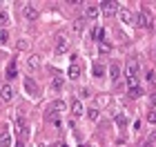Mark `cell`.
Instances as JSON below:
<instances>
[{
    "mask_svg": "<svg viewBox=\"0 0 156 147\" xmlns=\"http://www.w3.org/2000/svg\"><path fill=\"white\" fill-rule=\"evenodd\" d=\"M7 38H9V36H7V31H0V45H5Z\"/></svg>",
    "mask_w": 156,
    "mask_h": 147,
    "instance_id": "29",
    "label": "cell"
},
{
    "mask_svg": "<svg viewBox=\"0 0 156 147\" xmlns=\"http://www.w3.org/2000/svg\"><path fill=\"white\" fill-rule=\"evenodd\" d=\"M38 147H47V145H45V143H38Z\"/></svg>",
    "mask_w": 156,
    "mask_h": 147,
    "instance_id": "34",
    "label": "cell"
},
{
    "mask_svg": "<svg viewBox=\"0 0 156 147\" xmlns=\"http://www.w3.org/2000/svg\"><path fill=\"white\" fill-rule=\"evenodd\" d=\"M143 96V87H134V89H127V98H140Z\"/></svg>",
    "mask_w": 156,
    "mask_h": 147,
    "instance_id": "17",
    "label": "cell"
},
{
    "mask_svg": "<svg viewBox=\"0 0 156 147\" xmlns=\"http://www.w3.org/2000/svg\"><path fill=\"white\" fill-rule=\"evenodd\" d=\"M16 127L20 129V134H23V136H27V134H29V127H27L25 116H18V118H16Z\"/></svg>",
    "mask_w": 156,
    "mask_h": 147,
    "instance_id": "13",
    "label": "cell"
},
{
    "mask_svg": "<svg viewBox=\"0 0 156 147\" xmlns=\"http://www.w3.org/2000/svg\"><path fill=\"white\" fill-rule=\"evenodd\" d=\"M120 78V65L118 62H112L109 65V80H118Z\"/></svg>",
    "mask_w": 156,
    "mask_h": 147,
    "instance_id": "14",
    "label": "cell"
},
{
    "mask_svg": "<svg viewBox=\"0 0 156 147\" xmlns=\"http://www.w3.org/2000/svg\"><path fill=\"white\" fill-rule=\"evenodd\" d=\"M40 56H31V58H29V69H31V72H34V69H38L40 67Z\"/></svg>",
    "mask_w": 156,
    "mask_h": 147,
    "instance_id": "18",
    "label": "cell"
},
{
    "mask_svg": "<svg viewBox=\"0 0 156 147\" xmlns=\"http://www.w3.org/2000/svg\"><path fill=\"white\" fill-rule=\"evenodd\" d=\"M69 109H72V116H74V118L83 116V103H80V100H72V105H69Z\"/></svg>",
    "mask_w": 156,
    "mask_h": 147,
    "instance_id": "11",
    "label": "cell"
},
{
    "mask_svg": "<svg viewBox=\"0 0 156 147\" xmlns=\"http://www.w3.org/2000/svg\"><path fill=\"white\" fill-rule=\"evenodd\" d=\"M51 87H54V89H60V87H62V78H60V76H56V78L51 80Z\"/></svg>",
    "mask_w": 156,
    "mask_h": 147,
    "instance_id": "24",
    "label": "cell"
},
{
    "mask_svg": "<svg viewBox=\"0 0 156 147\" xmlns=\"http://www.w3.org/2000/svg\"><path fill=\"white\" fill-rule=\"evenodd\" d=\"M105 74V67L103 65H94V76H103Z\"/></svg>",
    "mask_w": 156,
    "mask_h": 147,
    "instance_id": "25",
    "label": "cell"
},
{
    "mask_svg": "<svg viewBox=\"0 0 156 147\" xmlns=\"http://www.w3.org/2000/svg\"><path fill=\"white\" fill-rule=\"evenodd\" d=\"M65 109H67V105L65 103H62L60 100V98H58V100H54V105H51V107H49V111H47V114H56V116H60V114H65Z\"/></svg>",
    "mask_w": 156,
    "mask_h": 147,
    "instance_id": "7",
    "label": "cell"
},
{
    "mask_svg": "<svg viewBox=\"0 0 156 147\" xmlns=\"http://www.w3.org/2000/svg\"><path fill=\"white\" fill-rule=\"evenodd\" d=\"M140 147H152V143L147 141V143H140Z\"/></svg>",
    "mask_w": 156,
    "mask_h": 147,
    "instance_id": "32",
    "label": "cell"
},
{
    "mask_svg": "<svg viewBox=\"0 0 156 147\" xmlns=\"http://www.w3.org/2000/svg\"><path fill=\"white\" fill-rule=\"evenodd\" d=\"M147 82H150V85H156V74L154 72H147Z\"/></svg>",
    "mask_w": 156,
    "mask_h": 147,
    "instance_id": "26",
    "label": "cell"
},
{
    "mask_svg": "<svg viewBox=\"0 0 156 147\" xmlns=\"http://www.w3.org/2000/svg\"><path fill=\"white\" fill-rule=\"evenodd\" d=\"M0 147H11V131L9 127H2V134H0Z\"/></svg>",
    "mask_w": 156,
    "mask_h": 147,
    "instance_id": "9",
    "label": "cell"
},
{
    "mask_svg": "<svg viewBox=\"0 0 156 147\" xmlns=\"http://www.w3.org/2000/svg\"><path fill=\"white\" fill-rule=\"evenodd\" d=\"M16 147H25V145H23V143H18V145H16Z\"/></svg>",
    "mask_w": 156,
    "mask_h": 147,
    "instance_id": "35",
    "label": "cell"
},
{
    "mask_svg": "<svg viewBox=\"0 0 156 147\" xmlns=\"http://www.w3.org/2000/svg\"><path fill=\"white\" fill-rule=\"evenodd\" d=\"M87 118H89L91 123H96L98 121V107H89L87 109Z\"/></svg>",
    "mask_w": 156,
    "mask_h": 147,
    "instance_id": "19",
    "label": "cell"
},
{
    "mask_svg": "<svg viewBox=\"0 0 156 147\" xmlns=\"http://www.w3.org/2000/svg\"><path fill=\"white\" fill-rule=\"evenodd\" d=\"M98 51H101V54H109V51H112V45L103 40V43H101V47H98Z\"/></svg>",
    "mask_w": 156,
    "mask_h": 147,
    "instance_id": "22",
    "label": "cell"
},
{
    "mask_svg": "<svg viewBox=\"0 0 156 147\" xmlns=\"http://www.w3.org/2000/svg\"><path fill=\"white\" fill-rule=\"evenodd\" d=\"M80 74H83V67H80V62H72V65H69V69H67V76H69V78H72V80H78V78H80Z\"/></svg>",
    "mask_w": 156,
    "mask_h": 147,
    "instance_id": "6",
    "label": "cell"
},
{
    "mask_svg": "<svg viewBox=\"0 0 156 147\" xmlns=\"http://www.w3.org/2000/svg\"><path fill=\"white\" fill-rule=\"evenodd\" d=\"M147 121H150L152 125H156V109H152L150 114H147Z\"/></svg>",
    "mask_w": 156,
    "mask_h": 147,
    "instance_id": "27",
    "label": "cell"
},
{
    "mask_svg": "<svg viewBox=\"0 0 156 147\" xmlns=\"http://www.w3.org/2000/svg\"><path fill=\"white\" fill-rule=\"evenodd\" d=\"M27 47V40H18V49H25Z\"/></svg>",
    "mask_w": 156,
    "mask_h": 147,
    "instance_id": "31",
    "label": "cell"
},
{
    "mask_svg": "<svg viewBox=\"0 0 156 147\" xmlns=\"http://www.w3.org/2000/svg\"><path fill=\"white\" fill-rule=\"evenodd\" d=\"M7 78H16V65H13V62L7 67Z\"/></svg>",
    "mask_w": 156,
    "mask_h": 147,
    "instance_id": "23",
    "label": "cell"
},
{
    "mask_svg": "<svg viewBox=\"0 0 156 147\" xmlns=\"http://www.w3.org/2000/svg\"><path fill=\"white\" fill-rule=\"evenodd\" d=\"M150 141H156V131H152V136H150Z\"/></svg>",
    "mask_w": 156,
    "mask_h": 147,
    "instance_id": "33",
    "label": "cell"
},
{
    "mask_svg": "<svg viewBox=\"0 0 156 147\" xmlns=\"http://www.w3.org/2000/svg\"><path fill=\"white\" fill-rule=\"evenodd\" d=\"M9 23V16H7V11H0V25H7Z\"/></svg>",
    "mask_w": 156,
    "mask_h": 147,
    "instance_id": "28",
    "label": "cell"
},
{
    "mask_svg": "<svg viewBox=\"0 0 156 147\" xmlns=\"http://www.w3.org/2000/svg\"><path fill=\"white\" fill-rule=\"evenodd\" d=\"M136 25L140 27V29H152V27H154V16H152V11L143 7V9L138 11V16H136Z\"/></svg>",
    "mask_w": 156,
    "mask_h": 147,
    "instance_id": "1",
    "label": "cell"
},
{
    "mask_svg": "<svg viewBox=\"0 0 156 147\" xmlns=\"http://www.w3.org/2000/svg\"><path fill=\"white\" fill-rule=\"evenodd\" d=\"M25 89H27V94H29L31 98H38V85L34 82V78H25Z\"/></svg>",
    "mask_w": 156,
    "mask_h": 147,
    "instance_id": "8",
    "label": "cell"
},
{
    "mask_svg": "<svg viewBox=\"0 0 156 147\" xmlns=\"http://www.w3.org/2000/svg\"><path fill=\"white\" fill-rule=\"evenodd\" d=\"M74 29H76V31H83V20H78V23L74 25Z\"/></svg>",
    "mask_w": 156,
    "mask_h": 147,
    "instance_id": "30",
    "label": "cell"
},
{
    "mask_svg": "<svg viewBox=\"0 0 156 147\" xmlns=\"http://www.w3.org/2000/svg\"><path fill=\"white\" fill-rule=\"evenodd\" d=\"M98 13H101V11H98L96 5H87V7H85V18L94 20V18H98Z\"/></svg>",
    "mask_w": 156,
    "mask_h": 147,
    "instance_id": "12",
    "label": "cell"
},
{
    "mask_svg": "<svg viewBox=\"0 0 156 147\" xmlns=\"http://www.w3.org/2000/svg\"><path fill=\"white\" fill-rule=\"evenodd\" d=\"M103 36H105L103 27H94V29H91V38H96V40H101V43H103Z\"/></svg>",
    "mask_w": 156,
    "mask_h": 147,
    "instance_id": "16",
    "label": "cell"
},
{
    "mask_svg": "<svg viewBox=\"0 0 156 147\" xmlns=\"http://www.w3.org/2000/svg\"><path fill=\"white\" fill-rule=\"evenodd\" d=\"M0 100H2V103H11L13 100V87L9 85V82L0 87Z\"/></svg>",
    "mask_w": 156,
    "mask_h": 147,
    "instance_id": "4",
    "label": "cell"
},
{
    "mask_svg": "<svg viewBox=\"0 0 156 147\" xmlns=\"http://www.w3.org/2000/svg\"><path fill=\"white\" fill-rule=\"evenodd\" d=\"M118 16H120V23H123V25H129L132 20H134V16H132V11H129V9H120V11H118Z\"/></svg>",
    "mask_w": 156,
    "mask_h": 147,
    "instance_id": "15",
    "label": "cell"
},
{
    "mask_svg": "<svg viewBox=\"0 0 156 147\" xmlns=\"http://www.w3.org/2000/svg\"><path fill=\"white\" fill-rule=\"evenodd\" d=\"M101 9H103V13H105L107 18H112L114 13H118V11H120V5H118V2H114V0H109V2H103V5H101Z\"/></svg>",
    "mask_w": 156,
    "mask_h": 147,
    "instance_id": "3",
    "label": "cell"
},
{
    "mask_svg": "<svg viewBox=\"0 0 156 147\" xmlns=\"http://www.w3.org/2000/svg\"><path fill=\"white\" fill-rule=\"evenodd\" d=\"M25 18L27 20H38V9H36V5H25Z\"/></svg>",
    "mask_w": 156,
    "mask_h": 147,
    "instance_id": "10",
    "label": "cell"
},
{
    "mask_svg": "<svg viewBox=\"0 0 156 147\" xmlns=\"http://www.w3.org/2000/svg\"><path fill=\"white\" fill-rule=\"evenodd\" d=\"M116 125H118V127H127V116L125 114H118L116 116Z\"/></svg>",
    "mask_w": 156,
    "mask_h": 147,
    "instance_id": "21",
    "label": "cell"
},
{
    "mask_svg": "<svg viewBox=\"0 0 156 147\" xmlns=\"http://www.w3.org/2000/svg\"><path fill=\"white\" fill-rule=\"evenodd\" d=\"M138 69H140L138 60L136 58H129V60H127V65H125V76H138Z\"/></svg>",
    "mask_w": 156,
    "mask_h": 147,
    "instance_id": "5",
    "label": "cell"
},
{
    "mask_svg": "<svg viewBox=\"0 0 156 147\" xmlns=\"http://www.w3.org/2000/svg\"><path fill=\"white\" fill-rule=\"evenodd\" d=\"M134 87H140L138 85V76H127V89H134Z\"/></svg>",
    "mask_w": 156,
    "mask_h": 147,
    "instance_id": "20",
    "label": "cell"
},
{
    "mask_svg": "<svg viewBox=\"0 0 156 147\" xmlns=\"http://www.w3.org/2000/svg\"><path fill=\"white\" fill-rule=\"evenodd\" d=\"M67 49H69V36H67V33H58V36H56L54 51H56V54H65Z\"/></svg>",
    "mask_w": 156,
    "mask_h": 147,
    "instance_id": "2",
    "label": "cell"
}]
</instances>
